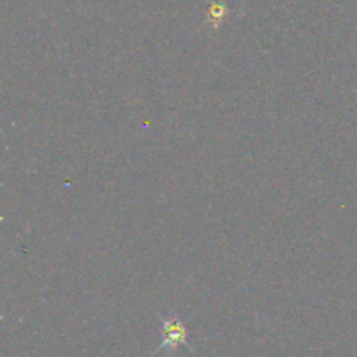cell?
Masks as SVG:
<instances>
[{"label": "cell", "mask_w": 357, "mask_h": 357, "mask_svg": "<svg viewBox=\"0 0 357 357\" xmlns=\"http://www.w3.org/2000/svg\"><path fill=\"white\" fill-rule=\"evenodd\" d=\"M180 347H188V331L185 323L178 316H167L162 319V344L157 352H167L166 357H173Z\"/></svg>", "instance_id": "6da1fadb"}]
</instances>
